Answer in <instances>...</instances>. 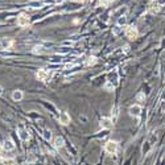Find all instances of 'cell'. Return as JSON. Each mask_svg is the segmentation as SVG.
<instances>
[{
	"mask_svg": "<svg viewBox=\"0 0 165 165\" xmlns=\"http://www.w3.org/2000/svg\"><path fill=\"white\" fill-rule=\"evenodd\" d=\"M124 33H125V36H127V38H129V40H136V38L139 37V31H137V28L134 25L125 26Z\"/></svg>",
	"mask_w": 165,
	"mask_h": 165,
	"instance_id": "obj_1",
	"label": "cell"
},
{
	"mask_svg": "<svg viewBox=\"0 0 165 165\" xmlns=\"http://www.w3.org/2000/svg\"><path fill=\"white\" fill-rule=\"evenodd\" d=\"M118 149H119V144L116 141H114V140H110V141H107L104 144V151L110 155H115L118 152Z\"/></svg>",
	"mask_w": 165,
	"mask_h": 165,
	"instance_id": "obj_2",
	"label": "cell"
},
{
	"mask_svg": "<svg viewBox=\"0 0 165 165\" xmlns=\"http://www.w3.org/2000/svg\"><path fill=\"white\" fill-rule=\"evenodd\" d=\"M31 24V19L26 13H20L17 16V25L21 26V28H25V26H29Z\"/></svg>",
	"mask_w": 165,
	"mask_h": 165,
	"instance_id": "obj_3",
	"label": "cell"
},
{
	"mask_svg": "<svg viewBox=\"0 0 165 165\" xmlns=\"http://www.w3.org/2000/svg\"><path fill=\"white\" fill-rule=\"evenodd\" d=\"M128 112H129L131 116L139 118L140 114H141V106H140V104H132L131 107L128 108Z\"/></svg>",
	"mask_w": 165,
	"mask_h": 165,
	"instance_id": "obj_4",
	"label": "cell"
},
{
	"mask_svg": "<svg viewBox=\"0 0 165 165\" xmlns=\"http://www.w3.org/2000/svg\"><path fill=\"white\" fill-rule=\"evenodd\" d=\"M36 78H37L38 81H48L49 78H50V74L48 73V70H45V69H40V70H37V73H36Z\"/></svg>",
	"mask_w": 165,
	"mask_h": 165,
	"instance_id": "obj_5",
	"label": "cell"
},
{
	"mask_svg": "<svg viewBox=\"0 0 165 165\" xmlns=\"http://www.w3.org/2000/svg\"><path fill=\"white\" fill-rule=\"evenodd\" d=\"M58 120H60V123L61 124H63V125H68V124H70V115L68 114L66 111H63V112H61L60 114V116H58Z\"/></svg>",
	"mask_w": 165,
	"mask_h": 165,
	"instance_id": "obj_6",
	"label": "cell"
},
{
	"mask_svg": "<svg viewBox=\"0 0 165 165\" xmlns=\"http://www.w3.org/2000/svg\"><path fill=\"white\" fill-rule=\"evenodd\" d=\"M112 124H114V122H112L111 118H102V119H100V127L102 128L108 129V128L112 127Z\"/></svg>",
	"mask_w": 165,
	"mask_h": 165,
	"instance_id": "obj_7",
	"label": "cell"
},
{
	"mask_svg": "<svg viewBox=\"0 0 165 165\" xmlns=\"http://www.w3.org/2000/svg\"><path fill=\"white\" fill-rule=\"evenodd\" d=\"M108 82L112 83L114 86H118V81H119V77H118V73L116 71H111V73H108V77H107Z\"/></svg>",
	"mask_w": 165,
	"mask_h": 165,
	"instance_id": "obj_8",
	"label": "cell"
},
{
	"mask_svg": "<svg viewBox=\"0 0 165 165\" xmlns=\"http://www.w3.org/2000/svg\"><path fill=\"white\" fill-rule=\"evenodd\" d=\"M19 137H20L23 141L29 140V134H28V131H26L23 125H19Z\"/></svg>",
	"mask_w": 165,
	"mask_h": 165,
	"instance_id": "obj_9",
	"label": "cell"
},
{
	"mask_svg": "<svg viewBox=\"0 0 165 165\" xmlns=\"http://www.w3.org/2000/svg\"><path fill=\"white\" fill-rule=\"evenodd\" d=\"M3 151L4 152H12L15 149V144H13V141L12 140H6V141L3 143Z\"/></svg>",
	"mask_w": 165,
	"mask_h": 165,
	"instance_id": "obj_10",
	"label": "cell"
},
{
	"mask_svg": "<svg viewBox=\"0 0 165 165\" xmlns=\"http://www.w3.org/2000/svg\"><path fill=\"white\" fill-rule=\"evenodd\" d=\"M0 46L3 49H11L13 46V40L12 38H3L0 41Z\"/></svg>",
	"mask_w": 165,
	"mask_h": 165,
	"instance_id": "obj_11",
	"label": "cell"
},
{
	"mask_svg": "<svg viewBox=\"0 0 165 165\" xmlns=\"http://www.w3.org/2000/svg\"><path fill=\"white\" fill-rule=\"evenodd\" d=\"M63 145H65V140H63V137L58 136V137H56V139L53 140V147H54L56 149L62 148Z\"/></svg>",
	"mask_w": 165,
	"mask_h": 165,
	"instance_id": "obj_12",
	"label": "cell"
},
{
	"mask_svg": "<svg viewBox=\"0 0 165 165\" xmlns=\"http://www.w3.org/2000/svg\"><path fill=\"white\" fill-rule=\"evenodd\" d=\"M23 98H24V94L21 90H15L13 93H12V99H13L15 102H20Z\"/></svg>",
	"mask_w": 165,
	"mask_h": 165,
	"instance_id": "obj_13",
	"label": "cell"
},
{
	"mask_svg": "<svg viewBox=\"0 0 165 165\" xmlns=\"http://www.w3.org/2000/svg\"><path fill=\"white\" fill-rule=\"evenodd\" d=\"M160 8H161V6H160L159 3H152L151 6H149V8H148V12L149 13H152V15H156V13H159Z\"/></svg>",
	"mask_w": 165,
	"mask_h": 165,
	"instance_id": "obj_14",
	"label": "cell"
},
{
	"mask_svg": "<svg viewBox=\"0 0 165 165\" xmlns=\"http://www.w3.org/2000/svg\"><path fill=\"white\" fill-rule=\"evenodd\" d=\"M42 1H38V0H32V1H29L28 3V6L31 7V8H33V9H37V8H41L42 7Z\"/></svg>",
	"mask_w": 165,
	"mask_h": 165,
	"instance_id": "obj_15",
	"label": "cell"
},
{
	"mask_svg": "<svg viewBox=\"0 0 165 165\" xmlns=\"http://www.w3.org/2000/svg\"><path fill=\"white\" fill-rule=\"evenodd\" d=\"M45 48H44L42 45H36L33 49H32V53L33 54H42V53H45Z\"/></svg>",
	"mask_w": 165,
	"mask_h": 165,
	"instance_id": "obj_16",
	"label": "cell"
},
{
	"mask_svg": "<svg viewBox=\"0 0 165 165\" xmlns=\"http://www.w3.org/2000/svg\"><path fill=\"white\" fill-rule=\"evenodd\" d=\"M97 57L95 56H90V57H87V60H86V65L87 66H93V65H95L97 63Z\"/></svg>",
	"mask_w": 165,
	"mask_h": 165,
	"instance_id": "obj_17",
	"label": "cell"
},
{
	"mask_svg": "<svg viewBox=\"0 0 165 165\" xmlns=\"http://www.w3.org/2000/svg\"><path fill=\"white\" fill-rule=\"evenodd\" d=\"M42 136H44V139L49 141V140L52 139V131H50V129H44V131H42Z\"/></svg>",
	"mask_w": 165,
	"mask_h": 165,
	"instance_id": "obj_18",
	"label": "cell"
},
{
	"mask_svg": "<svg viewBox=\"0 0 165 165\" xmlns=\"http://www.w3.org/2000/svg\"><path fill=\"white\" fill-rule=\"evenodd\" d=\"M151 147H152V144L149 141H147L145 143V145H143V155H147L149 152V149H151Z\"/></svg>",
	"mask_w": 165,
	"mask_h": 165,
	"instance_id": "obj_19",
	"label": "cell"
},
{
	"mask_svg": "<svg viewBox=\"0 0 165 165\" xmlns=\"http://www.w3.org/2000/svg\"><path fill=\"white\" fill-rule=\"evenodd\" d=\"M125 12H127V8H119L116 12H115L114 16H116V17H122V16H124Z\"/></svg>",
	"mask_w": 165,
	"mask_h": 165,
	"instance_id": "obj_20",
	"label": "cell"
},
{
	"mask_svg": "<svg viewBox=\"0 0 165 165\" xmlns=\"http://www.w3.org/2000/svg\"><path fill=\"white\" fill-rule=\"evenodd\" d=\"M125 23H127V17L125 16H122L118 19V25L122 26V25H125Z\"/></svg>",
	"mask_w": 165,
	"mask_h": 165,
	"instance_id": "obj_21",
	"label": "cell"
},
{
	"mask_svg": "<svg viewBox=\"0 0 165 165\" xmlns=\"http://www.w3.org/2000/svg\"><path fill=\"white\" fill-rule=\"evenodd\" d=\"M112 1H114V0H99V4L102 7H107V6H110Z\"/></svg>",
	"mask_w": 165,
	"mask_h": 165,
	"instance_id": "obj_22",
	"label": "cell"
},
{
	"mask_svg": "<svg viewBox=\"0 0 165 165\" xmlns=\"http://www.w3.org/2000/svg\"><path fill=\"white\" fill-rule=\"evenodd\" d=\"M122 31H123V28H122V26L116 25V26H115L114 29H112V33H114L115 36H118V34H119V33H120V32H122Z\"/></svg>",
	"mask_w": 165,
	"mask_h": 165,
	"instance_id": "obj_23",
	"label": "cell"
},
{
	"mask_svg": "<svg viewBox=\"0 0 165 165\" xmlns=\"http://www.w3.org/2000/svg\"><path fill=\"white\" fill-rule=\"evenodd\" d=\"M148 141H149V143H151V144H152V145H153V144H155V143H156V141H157V135H155V134H152V135H151V136H149V140H148Z\"/></svg>",
	"mask_w": 165,
	"mask_h": 165,
	"instance_id": "obj_24",
	"label": "cell"
},
{
	"mask_svg": "<svg viewBox=\"0 0 165 165\" xmlns=\"http://www.w3.org/2000/svg\"><path fill=\"white\" fill-rule=\"evenodd\" d=\"M104 88H106V90H110V91H112V90H114V88H115V86L112 85V83L107 82V83H106V85H104Z\"/></svg>",
	"mask_w": 165,
	"mask_h": 165,
	"instance_id": "obj_25",
	"label": "cell"
},
{
	"mask_svg": "<svg viewBox=\"0 0 165 165\" xmlns=\"http://www.w3.org/2000/svg\"><path fill=\"white\" fill-rule=\"evenodd\" d=\"M136 99L139 100V102H143V100H145V95H144V93H139V94H137V97H136Z\"/></svg>",
	"mask_w": 165,
	"mask_h": 165,
	"instance_id": "obj_26",
	"label": "cell"
},
{
	"mask_svg": "<svg viewBox=\"0 0 165 165\" xmlns=\"http://www.w3.org/2000/svg\"><path fill=\"white\" fill-rule=\"evenodd\" d=\"M4 164H6V165H15L12 160H6V161H4Z\"/></svg>",
	"mask_w": 165,
	"mask_h": 165,
	"instance_id": "obj_27",
	"label": "cell"
},
{
	"mask_svg": "<svg viewBox=\"0 0 165 165\" xmlns=\"http://www.w3.org/2000/svg\"><path fill=\"white\" fill-rule=\"evenodd\" d=\"M129 50V46H124V52H128Z\"/></svg>",
	"mask_w": 165,
	"mask_h": 165,
	"instance_id": "obj_28",
	"label": "cell"
},
{
	"mask_svg": "<svg viewBox=\"0 0 165 165\" xmlns=\"http://www.w3.org/2000/svg\"><path fill=\"white\" fill-rule=\"evenodd\" d=\"M3 94V87H1V86H0V95Z\"/></svg>",
	"mask_w": 165,
	"mask_h": 165,
	"instance_id": "obj_29",
	"label": "cell"
},
{
	"mask_svg": "<svg viewBox=\"0 0 165 165\" xmlns=\"http://www.w3.org/2000/svg\"><path fill=\"white\" fill-rule=\"evenodd\" d=\"M1 149H3V148H1V147H0V156H1Z\"/></svg>",
	"mask_w": 165,
	"mask_h": 165,
	"instance_id": "obj_30",
	"label": "cell"
},
{
	"mask_svg": "<svg viewBox=\"0 0 165 165\" xmlns=\"http://www.w3.org/2000/svg\"><path fill=\"white\" fill-rule=\"evenodd\" d=\"M77 1H83V0H77Z\"/></svg>",
	"mask_w": 165,
	"mask_h": 165,
	"instance_id": "obj_31",
	"label": "cell"
}]
</instances>
